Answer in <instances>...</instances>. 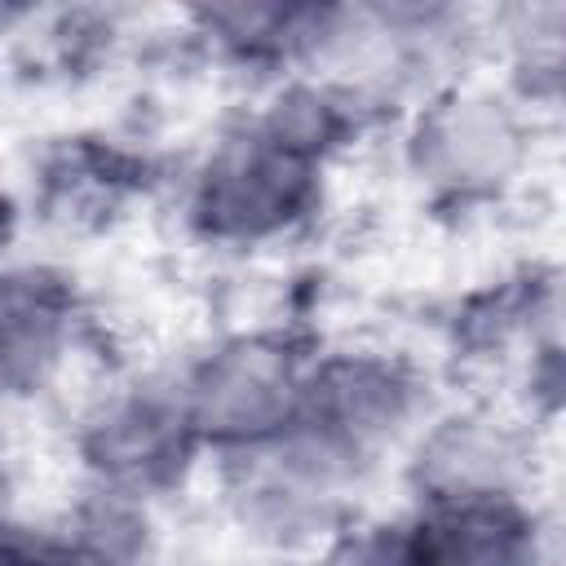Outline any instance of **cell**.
Returning <instances> with one entry per match:
<instances>
[{"mask_svg": "<svg viewBox=\"0 0 566 566\" xmlns=\"http://www.w3.org/2000/svg\"><path fill=\"white\" fill-rule=\"evenodd\" d=\"M323 159L261 115L226 137L195 177L190 190V221L221 243H261L296 221L318 199Z\"/></svg>", "mask_w": 566, "mask_h": 566, "instance_id": "obj_1", "label": "cell"}, {"mask_svg": "<svg viewBox=\"0 0 566 566\" xmlns=\"http://www.w3.org/2000/svg\"><path fill=\"white\" fill-rule=\"evenodd\" d=\"M305 371L310 354H301L287 336L274 332L234 336L217 345L177 385L195 442H212L239 455L270 447L296 420Z\"/></svg>", "mask_w": 566, "mask_h": 566, "instance_id": "obj_2", "label": "cell"}, {"mask_svg": "<svg viewBox=\"0 0 566 566\" xmlns=\"http://www.w3.org/2000/svg\"><path fill=\"white\" fill-rule=\"evenodd\" d=\"M407 146L420 181L455 199H478L513 181L526 159V128L495 93L451 88L416 115Z\"/></svg>", "mask_w": 566, "mask_h": 566, "instance_id": "obj_3", "label": "cell"}, {"mask_svg": "<svg viewBox=\"0 0 566 566\" xmlns=\"http://www.w3.org/2000/svg\"><path fill=\"white\" fill-rule=\"evenodd\" d=\"M190 420L181 411L177 389H128L97 407L84 429V455L97 469L102 486L119 495H137L177 478L186 455L195 451Z\"/></svg>", "mask_w": 566, "mask_h": 566, "instance_id": "obj_4", "label": "cell"}, {"mask_svg": "<svg viewBox=\"0 0 566 566\" xmlns=\"http://www.w3.org/2000/svg\"><path fill=\"white\" fill-rule=\"evenodd\" d=\"M75 296L49 270L0 274V394H27L49 380L71 345Z\"/></svg>", "mask_w": 566, "mask_h": 566, "instance_id": "obj_5", "label": "cell"}, {"mask_svg": "<svg viewBox=\"0 0 566 566\" xmlns=\"http://www.w3.org/2000/svg\"><path fill=\"white\" fill-rule=\"evenodd\" d=\"M9 221H13V217H9V203H4V195H0V243L9 239Z\"/></svg>", "mask_w": 566, "mask_h": 566, "instance_id": "obj_6", "label": "cell"}]
</instances>
